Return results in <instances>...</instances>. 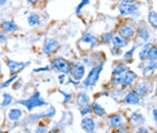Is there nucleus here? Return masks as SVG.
<instances>
[{
    "label": "nucleus",
    "mask_w": 157,
    "mask_h": 133,
    "mask_svg": "<svg viewBox=\"0 0 157 133\" xmlns=\"http://www.w3.org/2000/svg\"><path fill=\"white\" fill-rule=\"evenodd\" d=\"M134 133H150V131L148 128H146V126H137L136 128V131H134Z\"/></svg>",
    "instance_id": "c03bdc74"
},
{
    "label": "nucleus",
    "mask_w": 157,
    "mask_h": 133,
    "mask_svg": "<svg viewBox=\"0 0 157 133\" xmlns=\"http://www.w3.org/2000/svg\"><path fill=\"white\" fill-rule=\"evenodd\" d=\"M110 52H111V54H113V56H115V57H122V54H123V52H122L121 48L113 46V45H111V48H110Z\"/></svg>",
    "instance_id": "a19ab883"
},
{
    "label": "nucleus",
    "mask_w": 157,
    "mask_h": 133,
    "mask_svg": "<svg viewBox=\"0 0 157 133\" xmlns=\"http://www.w3.org/2000/svg\"><path fill=\"white\" fill-rule=\"evenodd\" d=\"M0 18H2V14H0Z\"/></svg>",
    "instance_id": "052dcab7"
},
{
    "label": "nucleus",
    "mask_w": 157,
    "mask_h": 133,
    "mask_svg": "<svg viewBox=\"0 0 157 133\" xmlns=\"http://www.w3.org/2000/svg\"><path fill=\"white\" fill-rule=\"evenodd\" d=\"M0 88H2V86H0Z\"/></svg>",
    "instance_id": "680f3d73"
},
{
    "label": "nucleus",
    "mask_w": 157,
    "mask_h": 133,
    "mask_svg": "<svg viewBox=\"0 0 157 133\" xmlns=\"http://www.w3.org/2000/svg\"><path fill=\"white\" fill-rule=\"evenodd\" d=\"M16 103H18V105L25 106L26 110H27L29 113H33V111H34V109L48 106V102L41 96L39 91H35L31 96H29V98H26V99H19V100H16Z\"/></svg>",
    "instance_id": "f03ea898"
},
{
    "label": "nucleus",
    "mask_w": 157,
    "mask_h": 133,
    "mask_svg": "<svg viewBox=\"0 0 157 133\" xmlns=\"http://www.w3.org/2000/svg\"><path fill=\"white\" fill-rule=\"evenodd\" d=\"M150 29L148 25L145 23H141L138 25V27H137V31H136V38L140 42H142V44H146V42H149L150 40Z\"/></svg>",
    "instance_id": "ddd939ff"
},
{
    "label": "nucleus",
    "mask_w": 157,
    "mask_h": 133,
    "mask_svg": "<svg viewBox=\"0 0 157 133\" xmlns=\"http://www.w3.org/2000/svg\"><path fill=\"white\" fill-rule=\"evenodd\" d=\"M137 0H119V3H123V4H133Z\"/></svg>",
    "instance_id": "3c124183"
},
{
    "label": "nucleus",
    "mask_w": 157,
    "mask_h": 133,
    "mask_svg": "<svg viewBox=\"0 0 157 133\" xmlns=\"http://www.w3.org/2000/svg\"><path fill=\"white\" fill-rule=\"evenodd\" d=\"M80 61H81V63H83L86 67H92V65H94L92 58H91L90 54H83V56H81V60H80Z\"/></svg>",
    "instance_id": "4c0bfd02"
},
{
    "label": "nucleus",
    "mask_w": 157,
    "mask_h": 133,
    "mask_svg": "<svg viewBox=\"0 0 157 133\" xmlns=\"http://www.w3.org/2000/svg\"><path fill=\"white\" fill-rule=\"evenodd\" d=\"M49 122L50 119H42L38 122V125L35 126V133H49Z\"/></svg>",
    "instance_id": "c756f323"
},
{
    "label": "nucleus",
    "mask_w": 157,
    "mask_h": 133,
    "mask_svg": "<svg viewBox=\"0 0 157 133\" xmlns=\"http://www.w3.org/2000/svg\"><path fill=\"white\" fill-rule=\"evenodd\" d=\"M138 80V75H137L136 71L133 69H127L125 73H123V84H122V88L125 90V91H127V90H132L134 83Z\"/></svg>",
    "instance_id": "f8f14e48"
},
{
    "label": "nucleus",
    "mask_w": 157,
    "mask_h": 133,
    "mask_svg": "<svg viewBox=\"0 0 157 133\" xmlns=\"http://www.w3.org/2000/svg\"><path fill=\"white\" fill-rule=\"evenodd\" d=\"M136 31H137V27H134L130 23H119L117 26V35L129 41L136 38Z\"/></svg>",
    "instance_id": "6e6552de"
},
{
    "label": "nucleus",
    "mask_w": 157,
    "mask_h": 133,
    "mask_svg": "<svg viewBox=\"0 0 157 133\" xmlns=\"http://www.w3.org/2000/svg\"><path fill=\"white\" fill-rule=\"evenodd\" d=\"M61 132V126L60 125H56L53 129H50V131H49V133H60Z\"/></svg>",
    "instance_id": "8fccbe9b"
},
{
    "label": "nucleus",
    "mask_w": 157,
    "mask_h": 133,
    "mask_svg": "<svg viewBox=\"0 0 157 133\" xmlns=\"http://www.w3.org/2000/svg\"><path fill=\"white\" fill-rule=\"evenodd\" d=\"M6 65H7L8 71L11 73H19L21 71H23L27 65H30V61H27V63H22V61L10 60V58H7V60H6Z\"/></svg>",
    "instance_id": "dca6fc26"
},
{
    "label": "nucleus",
    "mask_w": 157,
    "mask_h": 133,
    "mask_svg": "<svg viewBox=\"0 0 157 133\" xmlns=\"http://www.w3.org/2000/svg\"><path fill=\"white\" fill-rule=\"evenodd\" d=\"M127 119H129V122L134 126H142V125H145V122H146L145 115H144L141 111H133Z\"/></svg>",
    "instance_id": "a211bd4d"
},
{
    "label": "nucleus",
    "mask_w": 157,
    "mask_h": 133,
    "mask_svg": "<svg viewBox=\"0 0 157 133\" xmlns=\"http://www.w3.org/2000/svg\"><path fill=\"white\" fill-rule=\"evenodd\" d=\"M111 45L113 46H117V48H121V49H123V48H127L130 45V41L129 40H125V38L119 37V35L114 34V38L113 41H111Z\"/></svg>",
    "instance_id": "b1692460"
},
{
    "label": "nucleus",
    "mask_w": 157,
    "mask_h": 133,
    "mask_svg": "<svg viewBox=\"0 0 157 133\" xmlns=\"http://www.w3.org/2000/svg\"><path fill=\"white\" fill-rule=\"evenodd\" d=\"M10 0H0V7H4V6L8 4Z\"/></svg>",
    "instance_id": "5fc2aeb1"
},
{
    "label": "nucleus",
    "mask_w": 157,
    "mask_h": 133,
    "mask_svg": "<svg viewBox=\"0 0 157 133\" xmlns=\"http://www.w3.org/2000/svg\"><path fill=\"white\" fill-rule=\"evenodd\" d=\"M100 45L99 42V37H96L92 31H86L83 35H81L80 41H78V46H80L81 50H94L96 49Z\"/></svg>",
    "instance_id": "7ed1b4c3"
},
{
    "label": "nucleus",
    "mask_w": 157,
    "mask_h": 133,
    "mask_svg": "<svg viewBox=\"0 0 157 133\" xmlns=\"http://www.w3.org/2000/svg\"><path fill=\"white\" fill-rule=\"evenodd\" d=\"M148 23L155 31H157V11L155 8H150L148 12Z\"/></svg>",
    "instance_id": "bb28decb"
},
{
    "label": "nucleus",
    "mask_w": 157,
    "mask_h": 133,
    "mask_svg": "<svg viewBox=\"0 0 157 133\" xmlns=\"http://www.w3.org/2000/svg\"><path fill=\"white\" fill-rule=\"evenodd\" d=\"M87 72H86V65L81 63L80 60H73L71 61V71H69V76L75 82L81 83L86 77Z\"/></svg>",
    "instance_id": "423d86ee"
},
{
    "label": "nucleus",
    "mask_w": 157,
    "mask_h": 133,
    "mask_svg": "<svg viewBox=\"0 0 157 133\" xmlns=\"http://www.w3.org/2000/svg\"><path fill=\"white\" fill-rule=\"evenodd\" d=\"M27 23L30 27H38V26H41L42 21H41V17H39V14L37 12H33L27 17Z\"/></svg>",
    "instance_id": "a878e982"
},
{
    "label": "nucleus",
    "mask_w": 157,
    "mask_h": 133,
    "mask_svg": "<svg viewBox=\"0 0 157 133\" xmlns=\"http://www.w3.org/2000/svg\"><path fill=\"white\" fill-rule=\"evenodd\" d=\"M80 126L86 133H95L98 128V124H96V119L91 115H87V117H83L80 122Z\"/></svg>",
    "instance_id": "4468645a"
},
{
    "label": "nucleus",
    "mask_w": 157,
    "mask_h": 133,
    "mask_svg": "<svg viewBox=\"0 0 157 133\" xmlns=\"http://www.w3.org/2000/svg\"><path fill=\"white\" fill-rule=\"evenodd\" d=\"M80 114H81V117H87V115L92 114V108H91V103L81 106V108H80Z\"/></svg>",
    "instance_id": "f704fd0d"
},
{
    "label": "nucleus",
    "mask_w": 157,
    "mask_h": 133,
    "mask_svg": "<svg viewBox=\"0 0 157 133\" xmlns=\"http://www.w3.org/2000/svg\"><path fill=\"white\" fill-rule=\"evenodd\" d=\"M26 2H27V4H29V6H37L39 0H26Z\"/></svg>",
    "instance_id": "603ef678"
},
{
    "label": "nucleus",
    "mask_w": 157,
    "mask_h": 133,
    "mask_svg": "<svg viewBox=\"0 0 157 133\" xmlns=\"http://www.w3.org/2000/svg\"><path fill=\"white\" fill-rule=\"evenodd\" d=\"M114 34H115L114 31H104V33L99 35V42L103 45H110L114 38Z\"/></svg>",
    "instance_id": "c85d7f7f"
},
{
    "label": "nucleus",
    "mask_w": 157,
    "mask_h": 133,
    "mask_svg": "<svg viewBox=\"0 0 157 133\" xmlns=\"http://www.w3.org/2000/svg\"><path fill=\"white\" fill-rule=\"evenodd\" d=\"M14 102V96L11 95L10 92H3V96H2V102H0V106L2 108H8L11 103Z\"/></svg>",
    "instance_id": "7c9ffc66"
},
{
    "label": "nucleus",
    "mask_w": 157,
    "mask_h": 133,
    "mask_svg": "<svg viewBox=\"0 0 157 133\" xmlns=\"http://www.w3.org/2000/svg\"><path fill=\"white\" fill-rule=\"evenodd\" d=\"M152 118L155 121V124L157 125V108H152Z\"/></svg>",
    "instance_id": "de8ad7c7"
},
{
    "label": "nucleus",
    "mask_w": 157,
    "mask_h": 133,
    "mask_svg": "<svg viewBox=\"0 0 157 133\" xmlns=\"http://www.w3.org/2000/svg\"><path fill=\"white\" fill-rule=\"evenodd\" d=\"M91 108H92V114L95 117H106L107 115V111H106V109H104V106L100 105L98 100L91 102Z\"/></svg>",
    "instance_id": "aec40b11"
},
{
    "label": "nucleus",
    "mask_w": 157,
    "mask_h": 133,
    "mask_svg": "<svg viewBox=\"0 0 157 133\" xmlns=\"http://www.w3.org/2000/svg\"><path fill=\"white\" fill-rule=\"evenodd\" d=\"M155 96H156V99H157V82L155 83Z\"/></svg>",
    "instance_id": "6e6d98bb"
},
{
    "label": "nucleus",
    "mask_w": 157,
    "mask_h": 133,
    "mask_svg": "<svg viewBox=\"0 0 157 133\" xmlns=\"http://www.w3.org/2000/svg\"><path fill=\"white\" fill-rule=\"evenodd\" d=\"M29 119H30V122H39L42 119H45V117H44V113H35V114H31L29 117Z\"/></svg>",
    "instance_id": "e433bc0d"
},
{
    "label": "nucleus",
    "mask_w": 157,
    "mask_h": 133,
    "mask_svg": "<svg viewBox=\"0 0 157 133\" xmlns=\"http://www.w3.org/2000/svg\"><path fill=\"white\" fill-rule=\"evenodd\" d=\"M22 84H23V80H22L21 77H19V79L16 80V82H15L14 84H12V88H14V90H19V88L22 87Z\"/></svg>",
    "instance_id": "49530a36"
},
{
    "label": "nucleus",
    "mask_w": 157,
    "mask_h": 133,
    "mask_svg": "<svg viewBox=\"0 0 157 133\" xmlns=\"http://www.w3.org/2000/svg\"><path fill=\"white\" fill-rule=\"evenodd\" d=\"M75 102H76L77 108H81V106L91 103V98H90V95H88L86 91H80L76 95V98H75Z\"/></svg>",
    "instance_id": "412c9836"
},
{
    "label": "nucleus",
    "mask_w": 157,
    "mask_h": 133,
    "mask_svg": "<svg viewBox=\"0 0 157 133\" xmlns=\"http://www.w3.org/2000/svg\"><path fill=\"white\" fill-rule=\"evenodd\" d=\"M103 69H104V63L94 64V65L90 68V72L87 73L84 80L81 82V87H83V88H92V87L96 86Z\"/></svg>",
    "instance_id": "f257e3e1"
},
{
    "label": "nucleus",
    "mask_w": 157,
    "mask_h": 133,
    "mask_svg": "<svg viewBox=\"0 0 157 133\" xmlns=\"http://www.w3.org/2000/svg\"><path fill=\"white\" fill-rule=\"evenodd\" d=\"M140 68L142 69L144 77H146L148 75H150V73L155 72V71H157V61L145 60V61H142V64L140 65Z\"/></svg>",
    "instance_id": "f3484780"
},
{
    "label": "nucleus",
    "mask_w": 157,
    "mask_h": 133,
    "mask_svg": "<svg viewBox=\"0 0 157 133\" xmlns=\"http://www.w3.org/2000/svg\"><path fill=\"white\" fill-rule=\"evenodd\" d=\"M127 69H129V67H127L126 63H123V61H118V63H115L113 65L111 75H123Z\"/></svg>",
    "instance_id": "4be33fe9"
},
{
    "label": "nucleus",
    "mask_w": 157,
    "mask_h": 133,
    "mask_svg": "<svg viewBox=\"0 0 157 133\" xmlns=\"http://www.w3.org/2000/svg\"><path fill=\"white\" fill-rule=\"evenodd\" d=\"M3 77V71H2V63H0V79Z\"/></svg>",
    "instance_id": "4d7b16f0"
},
{
    "label": "nucleus",
    "mask_w": 157,
    "mask_h": 133,
    "mask_svg": "<svg viewBox=\"0 0 157 133\" xmlns=\"http://www.w3.org/2000/svg\"><path fill=\"white\" fill-rule=\"evenodd\" d=\"M0 42L2 44H7V35L3 33V31H0Z\"/></svg>",
    "instance_id": "09e8293b"
},
{
    "label": "nucleus",
    "mask_w": 157,
    "mask_h": 133,
    "mask_svg": "<svg viewBox=\"0 0 157 133\" xmlns=\"http://www.w3.org/2000/svg\"><path fill=\"white\" fill-rule=\"evenodd\" d=\"M150 133H157V129H155V131H153V132H150Z\"/></svg>",
    "instance_id": "13d9d810"
},
{
    "label": "nucleus",
    "mask_w": 157,
    "mask_h": 133,
    "mask_svg": "<svg viewBox=\"0 0 157 133\" xmlns=\"http://www.w3.org/2000/svg\"><path fill=\"white\" fill-rule=\"evenodd\" d=\"M115 133H132V128H130L129 125H125V126H122V128L117 129Z\"/></svg>",
    "instance_id": "37998d69"
},
{
    "label": "nucleus",
    "mask_w": 157,
    "mask_h": 133,
    "mask_svg": "<svg viewBox=\"0 0 157 133\" xmlns=\"http://www.w3.org/2000/svg\"><path fill=\"white\" fill-rule=\"evenodd\" d=\"M152 45L150 42H146V44L141 45V48H140V52H138V58L141 61H145L148 60V56H149V52L152 49Z\"/></svg>",
    "instance_id": "5701e85b"
},
{
    "label": "nucleus",
    "mask_w": 157,
    "mask_h": 133,
    "mask_svg": "<svg viewBox=\"0 0 157 133\" xmlns=\"http://www.w3.org/2000/svg\"><path fill=\"white\" fill-rule=\"evenodd\" d=\"M48 71H52L50 65H46V67H39V68H34V69H33V73H41V72H48Z\"/></svg>",
    "instance_id": "79ce46f5"
},
{
    "label": "nucleus",
    "mask_w": 157,
    "mask_h": 133,
    "mask_svg": "<svg viewBox=\"0 0 157 133\" xmlns=\"http://www.w3.org/2000/svg\"><path fill=\"white\" fill-rule=\"evenodd\" d=\"M132 90H134L140 96L145 98V96L149 95V92L152 91V84H150V82L146 79V77H141V79H138L136 83H134Z\"/></svg>",
    "instance_id": "1a4fd4ad"
},
{
    "label": "nucleus",
    "mask_w": 157,
    "mask_h": 133,
    "mask_svg": "<svg viewBox=\"0 0 157 133\" xmlns=\"http://www.w3.org/2000/svg\"><path fill=\"white\" fill-rule=\"evenodd\" d=\"M60 133H65V132H63V131H61V132H60Z\"/></svg>",
    "instance_id": "bf43d9fd"
},
{
    "label": "nucleus",
    "mask_w": 157,
    "mask_h": 133,
    "mask_svg": "<svg viewBox=\"0 0 157 133\" xmlns=\"http://www.w3.org/2000/svg\"><path fill=\"white\" fill-rule=\"evenodd\" d=\"M121 102L127 106H140L142 105V96H140L134 90H127Z\"/></svg>",
    "instance_id": "9b49d317"
},
{
    "label": "nucleus",
    "mask_w": 157,
    "mask_h": 133,
    "mask_svg": "<svg viewBox=\"0 0 157 133\" xmlns=\"http://www.w3.org/2000/svg\"><path fill=\"white\" fill-rule=\"evenodd\" d=\"M140 4L138 2L133 3V4H123V3H118L117 11L119 14V17L126 18V17H140Z\"/></svg>",
    "instance_id": "39448f33"
},
{
    "label": "nucleus",
    "mask_w": 157,
    "mask_h": 133,
    "mask_svg": "<svg viewBox=\"0 0 157 133\" xmlns=\"http://www.w3.org/2000/svg\"><path fill=\"white\" fill-rule=\"evenodd\" d=\"M148 60H152V61H157V45H155V44L152 45V49H150V52H149Z\"/></svg>",
    "instance_id": "58836bf2"
},
{
    "label": "nucleus",
    "mask_w": 157,
    "mask_h": 133,
    "mask_svg": "<svg viewBox=\"0 0 157 133\" xmlns=\"http://www.w3.org/2000/svg\"><path fill=\"white\" fill-rule=\"evenodd\" d=\"M56 113H57V110H56V108H53V106H50L46 111H44V117L45 119H52L53 117L56 115Z\"/></svg>",
    "instance_id": "c9c22d12"
},
{
    "label": "nucleus",
    "mask_w": 157,
    "mask_h": 133,
    "mask_svg": "<svg viewBox=\"0 0 157 133\" xmlns=\"http://www.w3.org/2000/svg\"><path fill=\"white\" fill-rule=\"evenodd\" d=\"M110 94H111V91H107V90H104V91H102L99 94V96H110Z\"/></svg>",
    "instance_id": "864d4df0"
},
{
    "label": "nucleus",
    "mask_w": 157,
    "mask_h": 133,
    "mask_svg": "<svg viewBox=\"0 0 157 133\" xmlns=\"http://www.w3.org/2000/svg\"><path fill=\"white\" fill-rule=\"evenodd\" d=\"M91 3V0H81L80 3H78V6L76 7V10H75V12L78 15V14H81V11H83V8L86 7V6H88Z\"/></svg>",
    "instance_id": "ea45409f"
},
{
    "label": "nucleus",
    "mask_w": 157,
    "mask_h": 133,
    "mask_svg": "<svg viewBox=\"0 0 157 133\" xmlns=\"http://www.w3.org/2000/svg\"><path fill=\"white\" fill-rule=\"evenodd\" d=\"M127 122H129V119L122 113H111L110 115H107V126L114 131L127 125Z\"/></svg>",
    "instance_id": "0eeeda50"
},
{
    "label": "nucleus",
    "mask_w": 157,
    "mask_h": 133,
    "mask_svg": "<svg viewBox=\"0 0 157 133\" xmlns=\"http://www.w3.org/2000/svg\"><path fill=\"white\" fill-rule=\"evenodd\" d=\"M110 84L114 87V88H119L123 84V75H113L110 80Z\"/></svg>",
    "instance_id": "2f4dec72"
},
{
    "label": "nucleus",
    "mask_w": 157,
    "mask_h": 133,
    "mask_svg": "<svg viewBox=\"0 0 157 133\" xmlns=\"http://www.w3.org/2000/svg\"><path fill=\"white\" fill-rule=\"evenodd\" d=\"M18 79H19V73H11V76H10L6 82H3L0 86H2V88H6V87H8V86H12Z\"/></svg>",
    "instance_id": "473e14b6"
},
{
    "label": "nucleus",
    "mask_w": 157,
    "mask_h": 133,
    "mask_svg": "<svg viewBox=\"0 0 157 133\" xmlns=\"http://www.w3.org/2000/svg\"><path fill=\"white\" fill-rule=\"evenodd\" d=\"M91 58H92V63L94 64H100V63H104L106 61V56L102 50H95L90 54Z\"/></svg>",
    "instance_id": "cd10ccee"
},
{
    "label": "nucleus",
    "mask_w": 157,
    "mask_h": 133,
    "mask_svg": "<svg viewBox=\"0 0 157 133\" xmlns=\"http://www.w3.org/2000/svg\"><path fill=\"white\" fill-rule=\"evenodd\" d=\"M0 30L4 34H12V33L19 31V26L15 21H12V19H3V21L0 22Z\"/></svg>",
    "instance_id": "2eb2a0df"
},
{
    "label": "nucleus",
    "mask_w": 157,
    "mask_h": 133,
    "mask_svg": "<svg viewBox=\"0 0 157 133\" xmlns=\"http://www.w3.org/2000/svg\"><path fill=\"white\" fill-rule=\"evenodd\" d=\"M0 56H2V54H0Z\"/></svg>",
    "instance_id": "e2e57ef3"
},
{
    "label": "nucleus",
    "mask_w": 157,
    "mask_h": 133,
    "mask_svg": "<svg viewBox=\"0 0 157 133\" xmlns=\"http://www.w3.org/2000/svg\"><path fill=\"white\" fill-rule=\"evenodd\" d=\"M137 49H138V45H134L133 48H130L129 50L122 54V60L121 61H123V63H126V64L133 63V56H134V53H136Z\"/></svg>",
    "instance_id": "393cba45"
},
{
    "label": "nucleus",
    "mask_w": 157,
    "mask_h": 133,
    "mask_svg": "<svg viewBox=\"0 0 157 133\" xmlns=\"http://www.w3.org/2000/svg\"><path fill=\"white\" fill-rule=\"evenodd\" d=\"M58 82L61 84H67L68 82V75H64V73H58Z\"/></svg>",
    "instance_id": "a18cd8bd"
},
{
    "label": "nucleus",
    "mask_w": 157,
    "mask_h": 133,
    "mask_svg": "<svg viewBox=\"0 0 157 133\" xmlns=\"http://www.w3.org/2000/svg\"><path fill=\"white\" fill-rule=\"evenodd\" d=\"M23 117V110L21 108H11L7 111V118L11 122H18Z\"/></svg>",
    "instance_id": "6ab92c4d"
},
{
    "label": "nucleus",
    "mask_w": 157,
    "mask_h": 133,
    "mask_svg": "<svg viewBox=\"0 0 157 133\" xmlns=\"http://www.w3.org/2000/svg\"><path fill=\"white\" fill-rule=\"evenodd\" d=\"M60 49V41L57 40V38H46L44 42V45H42V53L45 54L46 57H52L53 54Z\"/></svg>",
    "instance_id": "9d476101"
},
{
    "label": "nucleus",
    "mask_w": 157,
    "mask_h": 133,
    "mask_svg": "<svg viewBox=\"0 0 157 133\" xmlns=\"http://www.w3.org/2000/svg\"><path fill=\"white\" fill-rule=\"evenodd\" d=\"M58 92L64 96V100H63L64 105H68V103H71L72 100L75 99V96H73V94H72V92H67V91H64V90H60Z\"/></svg>",
    "instance_id": "72a5a7b5"
},
{
    "label": "nucleus",
    "mask_w": 157,
    "mask_h": 133,
    "mask_svg": "<svg viewBox=\"0 0 157 133\" xmlns=\"http://www.w3.org/2000/svg\"><path fill=\"white\" fill-rule=\"evenodd\" d=\"M50 68L52 71L57 73H64V75H69L71 71V61L63 56H56L52 57L50 60Z\"/></svg>",
    "instance_id": "20e7f679"
}]
</instances>
